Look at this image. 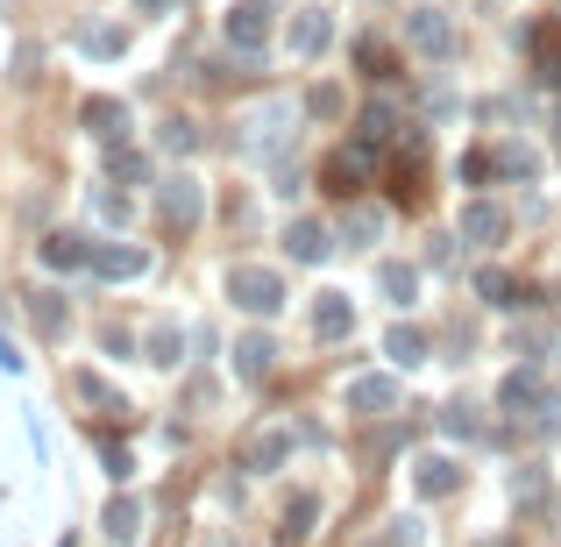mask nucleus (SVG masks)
I'll list each match as a JSON object with an SVG mask.
<instances>
[{"instance_id": "obj_1", "label": "nucleus", "mask_w": 561, "mask_h": 547, "mask_svg": "<svg viewBox=\"0 0 561 547\" xmlns=\"http://www.w3.org/2000/svg\"><path fill=\"white\" fill-rule=\"evenodd\" d=\"M291 136H299V107L285 93H263L234 114V157H249V164H277L291 150Z\"/></svg>"}, {"instance_id": "obj_2", "label": "nucleus", "mask_w": 561, "mask_h": 547, "mask_svg": "<svg viewBox=\"0 0 561 547\" xmlns=\"http://www.w3.org/2000/svg\"><path fill=\"white\" fill-rule=\"evenodd\" d=\"M228 299H234V314H249V320H277L285 314V277L263 271V263H234L228 271Z\"/></svg>"}, {"instance_id": "obj_3", "label": "nucleus", "mask_w": 561, "mask_h": 547, "mask_svg": "<svg viewBox=\"0 0 561 547\" xmlns=\"http://www.w3.org/2000/svg\"><path fill=\"white\" fill-rule=\"evenodd\" d=\"M405 50L426 57V65L455 57V22H448L440 8H405Z\"/></svg>"}, {"instance_id": "obj_4", "label": "nucleus", "mask_w": 561, "mask_h": 547, "mask_svg": "<svg viewBox=\"0 0 561 547\" xmlns=\"http://www.w3.org/2000/svg\"><path fill=\"white\" fill-rule=\"evenodd\" d=\"M220 36H228L234 57H256L263 43H271V8H263V0H234L228 22H220Z\"/></svg>"}, {"instance_id": "obj_5", "label": "nucleus", "mask_w": 561, "mask_h": 547, "mask_svg": "<svg viewBox=\"0 0 561 547\" xmlns=\"http://www.w3.org/2000/svg\"><path fill=\"white\" fill-rule=\"evenodd\" d=\"M455 235L462 242H477V249H497L512 235V214L497 200H462V214H455Z\"/></svg>"}, {"instance_id": "obj_6", "label": "nucleus", "mask_w": 561, "mask_h": 547, "mask_svg": "<svg viewBox=\"0 0 561 547\" xmlns=\"http://www.w3.org/2000/svg\"><path fill=\"white\" fill-rule=\"evenodd\" d=\"M540 406H548V377H540L534 363L497 384V412H505V420H540Z\"/></svg>"}, {"instance_id": "obj_7", "label": "nucleus", "mask_w": 561, "mask_h": 547, "mask_svg": "<svg viewBox=\"0 0 561 547\" xmlns=\"http://www.w3.org/2000/svg\"><path fill=\"white\" fill-rule=\"evenodd\" d=\"M285 43H291V57H320L334 43V14L328 8H299L291 29H285Z\"/></svg>"}, {"instance_id": "obj_8", "label": "nucleus", "mask_w": 561, "mask_h": 547, "mask_svg": "<svg viewBox=\"0 0 561 547\" xmlns=\"http://www.w3.org/2000/svg\"><path fill=\"white\" fill-rule=\"evenodd\" d=\"M157 206H164V220H171V228H199V179H185V171H179V179H164V185H157Z\"/></svg>"}, {"instance_id": "obj_9", "label": "nucleus", "mask_w": 561, "mask_h": 547, "mask_svg": "<svg viewBox=\"0 0 561 547\" xmlns=\"http://www.w3.org/2000/svg\"><path fill=\"white\" fill-rule=\"evenodd\" d=\"M363 171H370V143H363V150H334L320 179H328L334 200H356V192H363Z\"/></svg>"}, {"instance_id": "obj_10", "label": "nucleus", "mask_w": 561, "mask_h": 547, "mask_svg": "<svg viewBox=\"0 0 561 547\" xmlns=\"http://www.w3.org/2000/svg\"><path fill=\"white\" fill-rule=\"evenodd\" d=\"M348 328H356V306H348V292H320V299H313V334H320V342H342Z\"/></svg>"}, {"instance_id": "obj_11", "label": "nucleus", "mask_w": 561, "mask_h": 547, "mask_svg": "<svg viewBox=\"0 0 561 547\" xmlns=\"http://www.w3.org/2000/svg\"><path fill=\"white\" fill-rule=\"evenodd\" d=\"M285 455H291V434H285V426H263V434L242 441V469H285Z\"/></svg>"}, {"instance_id": "obj_12", "label": "nucleus", "mask_w": 561, "mask_h": 547, "mask_svg": "<svg viewBox=\"0 0 561 547\" xmlns=\"http://www.w3.org/2000/svg\"><path fill=\"white\" fill-rule=\"evenodd\" d=\"M43 263H50V271H93V242H85V235H43Z\"/></svg>"}, {"instance_id": "obj_13", "label": "nucleus", "mask_w": 561, "mask_h": 547, "mask_svg": "<svg viewBox=\"0 0 561 547\" xmlns=\"http://www.w3.org/2000/svg\"><path fill=\"white\" fill-rule=\"evenodd\" d=\"M285 249H291V263H328L334 235L320 228V220H291V228H285Z\"/></svg>"}, {"instance_id": "obj_14", "label": "nucleus", "mask_w": 561, "mask_h": 547, "mask_svg": "<svg viewBox=\"0 0 561 547\" xmlns=\"http://www.w3.org/2000/svg\"><path fill=\"white\" fill-rule=\"evenodd\" d=\"M348 412H398V377H356L348 384Z\"/></svg>"}, {"instance_id": "obj_15", "label": "nucleus", "mask_w": 561, "mask_h": 547, "mask_svg": "<svg viewBox=\"0 0 561 547\" xmlns=\"http://www.w3.org/2000/svg\"><path fill=\"white\" fill-rule=\"evenodd\" d=\"M100 526H107V547H136L142 540V505H136V498H114Z\"/></svg>"}, {"instance_id": "obj_16", "label": "nucleus", "mask_w": 561, "mask_h": 547, "mask_svg": "<svg viewBox=\"0 0 561 547\" xmlns=\"http://www.w3.org/2000/svg\"><path fill=\"white\" fill-rule=\"evenodd\" d=\"M271 363H277V342H271V334H249V342H234V369H242L249 384L271 377Z\"/></svg>"}, {"instance_id": "obj_17", "label": "nucleus", "mask_w": 561, "mask_h": 547, "mask_svg": "<svg viewBox=\"0 0 561 547\" xmlns=\"http://www.w3.org/2000/svg\"><path fill=\"white\" fill-rule=\"evenodd\" d=\"M455 483H462V469H455L448 455H426L420 463V498H448Z\"/></svg>"}, {"instance_id": "obj_18", "label": "nucleus", "mask_w": 561, "mask_h": 547, "mask_svg": "<svg viewBox=\"0 0 561 547\" xmlns=\"http://www.w3.org/2000/svg\"><path fill=\"white\" fill-rule=\"evenodd\" d=\"M142 263H150L142 249H107V242H93V271H100V277H136Z\"/></svg>"}, {"instance_id": "obj_19", "label": "nucleus", "mask_w": 561, "mask_h": 547, "mask_svg": "<svg viewBox=\"0 0 561 547\" xmlns=\"http://www.w3.org/2000/svg\"><path fill=\"white\" fill-rule=\"evenodd\" d=\"M157 150H164V157H192V150H199V122H185V114H171V122L157 128Z\"/></svg>"}, {"instance_id": "obj_20", "label": "nucleus", "mask_w": 561, "mask_h": 547, "mask_svg": "<svg viewBox=\"0 0 561 547\" xmlns=\"http://www.w3.org/2000/svg\"><path fill=\"white\" fill-rule=\"evenodd\" d=\"M534 71H540L548 86H561V22H548V29L534 36Z\"/></svg>"}, {"instance_id": "obj_21", "label": "nucleus", "mask_w": 561, "mask_h": 547, "mask_svg": "<svg viewBox=\"0 0 561 547\" xmlns=\"http://www.w3.org/2000/svg\"><path fill=\"white\" fill-rule=\"evenodd\" d=\"M383 356H391V363H426V334L420 328H391V342H383Z\"/></svg>"}, {"instance_id": "obj_22", "label": "nucleus", "mask_w": 561, "mask_h": 547, "mask_svg": "<svg viewBox=\"0 0 561 547\" xmlns=\"http://www.w3.org/2000/svg\"><path fill=\"white\" fill-rule=\"evenodd\" d=\"M512 498H519V505H548V469L526 463L519 477H512Z\"/></svg>"}, {"instance_id": "obj_23", "label": "nucleus", "mask_w": 561, "mask_h": 547, "mask_svg": "<svg viewBox=\"0 0 561 547\" xmlns=\"http://www.w3.org/2000/svg\"><path fill=\"white\" fill-rule=\"evenodd\" d=\"M440 426H448L455 441H483V434H491V426L477 420V406H448V412H440Z\"/></svg>"}, {"instance_id": "obj_24", "label": "nucleus", "mask_w": 561, "mask_h": 547, "mask_svg": "<svg viewBox=\"0 0 561 547\" xmlns=\"http://www.w3.org/2000/svg\"><path fill=\"white\" fill-rule=\"evenodd\" d=\"M391 136H398V107H383V100L363 107V143H391Z\"/></svg>"}, {"instance_id": "obj_25", "label": "nucleus", "mask_w": 561, "mask_h": 547, "mask_svg": "<svg viewBox=\"0 0 561 547\" xmlns=\"http://www.w3.org/2000/svg\"><path fill=\"white\" fill-rule=\"evenodd\" d=\"M79 114H85V122H93V128H100V136H122V128H128V114H122V107H114V100H85V107H79Z\"/></svg>"}, {"instance_id": "obj_26", "label": "nucleus", "mask_w": 561, "mask_h": 547, "mask_svg": "<svg viewBox=\"0 0 561 547\" xmlns=\"http://www.w3.org/2000/svg\"><path fill=\"white\" fill-rule=\"evenodd\" d=\"M342 107H348V100H342V86H334V79H320L313 93H306V114H320V122H334Z\"/></svg>"}, {"instance_id": "obj_27", "label": "nucleus", "mask_w": 561, "mask_h": 547, "mask_svg": "<svg viewBox=\"0 0 561 547\" xmlns=\"http://www.w3.org/2000/svg\"><path fill=\"white\" fill-rule=\"evenodd\" d=\"M377 285H383V292H391V299H398V306H412V292H420V277H412V271H405V263H383V271H377Z\"/></svg>"}, {"instance_id": "obj_28", "label": "nucleus", "mask_w": 561, "mask_h": 547, "mask_svg": "<svg viewBox=\"0 0 561 547\" xmlns=\"http://www.w3.org/2000/svg\"><path fill=\"white\" fill-rule=\"evenodd\" d=\"M313 512H320L313 498H291V505H285V540H291V547H299L306 534H313Z\"/></svg>"}, {"instance_id": "obj_29", "label": "nucleus", "mask_w": 561, "mask_h": 547, "mask_svg": "<svg viewBox=\"0 0 561 547\" xmlns=\"http://www.w3.org/2000/svg\"><path fill=\"white\" fill-rule=\"evenodd\" d=\"M491 171H505V179H534V171H540V157H534V150H512V143H505V150L491 157Z\"/></svg>"}, {"instance_id": "obj_30", "label": "nucleus", "mask_w": 561, "mask_h": 547, "mask_svg": "<svg viewBox=\"0 0 561 547\" xmlns=\"http://www.w3.org/2000/svg\"><path fill=\"white\" fill-rule=\"evenodd\" d=\"M28 314H36V328H43V334H65V320H71L65 306L50 299V292H36V299H28Z\"/></svg>"}, {"instance_id": "obj_31", "label": "nucleus", "mask_w": 561, "mask_h": 547, "mask_svg": "<svg viewBox=\"0 0 561 547\" xmlns=\"http://www.w3.org/2000/svg\"><path fill=\"white\" fill-rule=\"evenodd\" d=\"M477 292H483L491 306H519V285H512L505 271H483V277H477Z\"/></svg>"}, {"instance_id": "obj_32", "label": "nucleus", "mask_w": 561, "mask_h": 547, "mask_svg": "<svg viewBox=\"0 0 561 547\" xmlns=\"http://www.w3.org/2000/svg\"><path fill=\"white\" fill-rule=\"evenodd\" d=\"M71 391H79L85 406H114V391H107L100 377H85V369H71Z\"/></svg>"}, {"instance_id": "obj_33", "label": "nucleus", "mask_w": 561, "mask_h": 547, "mask_svg": "<svg viewBox=\"0 0 561 547\" xmlns=\"http://www.w3.org/2000/svg\"><path fill=\"white\" fill-rule=\"evenodd\" d=\"M377 228H383L377 206H356V214H348V235H363V242H377Z\"/></svg>"}, {"instance_id": "obj_34", "label": "nucleus", "mask_w": 561, "mask_h": 547, "mask_svg": "<svg viewBox=\"0 0 561 547\" xmlns=\"http://www.w3.org/2000/svg\"><path fill=\"white\" fill-rule=\"evenodd\" d=\"M363 65H370V79H391V50L383 43H363Z\"/></svg>"}, {"instance_id": "obj_35", "label": "nucleus", "mask_w": 561, "mask_h": 547, "mask_svg": "<svg viewBox=\"0 0 561 547\" xmlns=\"http://www.w3.org/2000/svg\"><path fill=\"white\" fill-rule=\"evenodd\" d=\"M548 128H554V157H561V100H554V122Z\"/></svg>"}]
</instances>
